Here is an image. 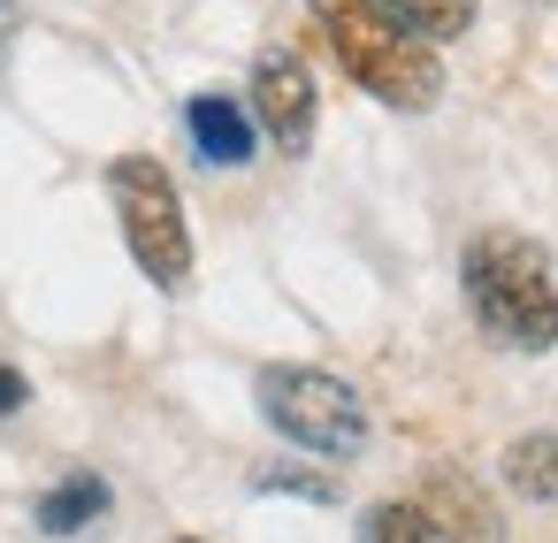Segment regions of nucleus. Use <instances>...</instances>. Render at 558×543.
<instances>
[{"label":"nucleus","mask_w":558,"mask_h":543,"mask_svg":"<svg viewBox=\"0 0 558 543\" xmlns=\"http://www.w3.org/2000/svg\"><path fill=\"white\" fill-rule=\"evenodd\" d=\"M260 413L276 436H291L299 451H322V459H360L367 444V398L329 375V367H260Z\"/></svg>","instance_id":"nucleus-4"},{"label":"nucleus","mask_w":558,"mask_h":543,"mask_svg":"<svg viewBox=\"0 0 558 543\" xmlns=\"http://www.w3.org/2000/svg\"><path fill=\"white\" fill-rule=\"evenodd\" d=\"M253 116H260V131L276 138V154H306V146H314V77H306L299 55L268 47V55L253 62Z\"/></svg>","instance_id":"nucleus-5"},{"label":"nucleus","mask_w":558,"mask_h":543,"mask_svg":"<svg viewBox=\"0 0 558 543\" xmlns=\"http://www.w3.org/2000/svg\"><path fill=\"white\" fill-rule=\"evenodd\" d=\"M505 482H512L527 505H558V429L520 436V444L505 451Z\"/></svg>","instance_id":"nucleus-7"},{"label":"nucleus","mask_w":558,"mask_h":543,"mask_svg":"<svg viewBox=\"0 0 558 543\" xmlns=\"http://www.w3.org/2000/svg\"><path fill=\"white\" fill-rule=\"evenodd\" d=\"M253 490H291V497H314V505L337 497V482H329V474H306V467H260Z\"/></svg>","instance_id":"nucleus-11"},{"label":"nucleus","mask_w":558,"mask_h":543,"mask_svg":"<svg viewBox=\"0 0 558 543\" xmlns=\"http://www.w3.org/2000/svg\"><path fill=\"white\" fill-rule=\"evenodd\" d=\"M306 9H314L322 47L337 55V70H344L360 93H375L383 108L421 116V108L444 100V62H436V47L413 39L398 16H383L375 0H306Z\"/></svg>","instance_id":"nucleus-2"},{"label":"nucleus","mask_w":558,"mask_h":543,"mask_svg":"<svg viewBox=\"0 0 558 543\" xmlns=\"http://www.w3.org/2000/svg\"><path fill=\"white\" fill-rule=\"evenodd\" d=\"M16 32V0H0V39H9Z\"/></svg>","instance_id":"nucleus-13"},{"label":"nucleus","mask_w":558,"mask_h":543,"mask_svg":"<svg viewBox=\"0 0 558 543\" xmlns=\"http://www.w3.org/2000/svg\"><path fill=\"white\" fill-rule=\"evenodd\" d=\"M184 131H192L207 169H245L253 161V116L230 93H192L184 100Z\"/></svg>","instance_id":"nucleus-6"},{"label":"nucleus","mask_w":558,"mask_h":543,"mask_svg":"<svg viewBox=\"0 0 558 543\" xmlns=\"http://www.w3.org/2000/svg\"><path fill=\"white\" fill-rule=\"evenodd\" d=\"M100 512H108V482H100V474H70L62 490L39 497V528H47V535H77V528H93Z\"/></svg>","instance_id":"nucleus-9"},{"label":"nucleus","mask_w":558,"mask_h":543,"mask_svg":"<svg viewBox=\"0 0 558 543\" xmlns=\"http://www.w3.org/2000/svg\"><path fill=\"white\" fill-rule=\"evenodd\" d=\"M177 543H199V535H177Z\"/></svg>","instance_id":"nucleus-14"},{"label":"nucleus","mask_w":558,"mask_h":543,"mask_svg":"<svg viewBox=\"0 0 558 543\" xmlns=\"http://www.w3.org/2000/svg\"><path fill=\"white\" fill-rule=\"evenodd\" d=\"M459 283H466V306H474L489 345H505V352H550L558 345V276H550V253L535 238L482 230L459 261Z\"/></svg>","instance_id":"nucleus-1"},{"label":"nucleus","mask_w":558,"mask_h":543,"mask_svg":"<svg viewBox=\"0 0 558 543\" xmlns=\"http://www.w3.org/2000/svg\"><path fill=\"white\" fill-rule=\"evenodd\" d=\"M367 543H459L428 505H405V497H390V505H367V528H360Z\"/></svg>","instance_id":"nucleus-10"},{"label":"nucleus","mask_w":558,"mask_h":543,"mask_svg":"<svg viewBox=\"0 0 558 543\" xmlns=\"http://www.w3.org/2000/svg\"><path fill=\"white\" fill-rule=\"evenodd\" d=\"M108 200H116L123 245L154 276V291H184L192 283V222H184V200H177L169 169L154 154H123L108 169Z\"/></svg>","instance_id":"nucleus-3"},{"label":"nucleus","mask_w":558,"mask_h":543,"mask_svg":"<svg viewBox=\"0 0 558 543\" xmlns=\"http://www.w3.org/2000/svg\"><path fill=\"white\" fill-rule=\"evenodd\" d=\"M24 398H32V383H24L16 367H0V421H9V413H16Z\"/></svg>","instance_id":"nucleus-12"},{"label":"nucleus","mask_w":558,"mask_h":543,"mask_svg":"<svg viewBox=\"0 0 558 543\" xmlns=\"http://www.w3.org/2000/svg\"><path fill=\"white\" fill-rule=\"evenodd\" d=\"M375 9L398 16L413 39L444 47V39H466V32H474V9H482V0H375Z\"/></svg>","instance_id":"nucleus-8"}]
</instances>
